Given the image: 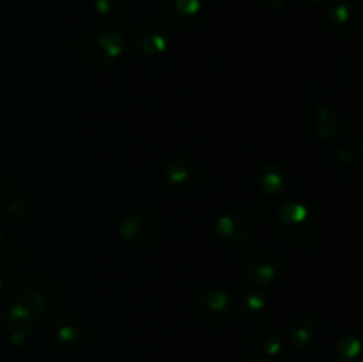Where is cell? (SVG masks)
Here are the masks:
<instances>
[{"label":"cell","mask_w":363,"mask_h":362,"mask_svg":"<svg viewBox=\"0 0 363 362\" xmlns=\"http://www.w3.org/2000/svg\"><path fill=\"white\" fill-rule=\"evenodd\" d=\"M277 231L291 247L311 248L319 236L318 215L305 201H286L277 209Z\"/></svg>","instance_id":"6da1fadb"},{"label":"cell","mask_w":363,"mask_h":362,"mask_svg":"<svg viewBox=\"0 0 363 362\" xmlns=\"http://www.w3.org/2000/svg\"><path fill=\"white\" fill-rule=\"evenodd\" d=\"M126 38L116 27H99L85 31L77 39V53L85 64L105 67L121 59L126 50Z\"/></svg>","instance_id":"7a4b0ae2"},{"label":"cell","mask_w":363,"mask_h":362,"mask_svg":"<svg viewBox=\"0 0 363 362\" xmlns=\"http://www.w3.org/2000/svg\"><path fill=\"white\" fill-rule=\"evenodd\" d=\"M18 300L28 309L34 323H46L59 312L62 297L52 277L30 273L21 283Z\"/></svg>","instance_id":"3957f363"},{"label":"cell","mask_w":363,"mask_h":362,"mask_svg":"<svg viewBox=\"0 0 363 362\" xmlns=\"http://www.w3.org/2000/svg\"><path fill=\"white\" fill-rule=\"evenodd\" d=\"M241 270L255 287L272 286L280 273V261L275 251L262 241H252L241 256Z\"/></svg>","instance_id":"277c9868"},{"label":"cell","mask_w":363,"mask_h":362,"mask_svg":"<svg viewBox=\"0 0 363 362\" xmlns=\"http://www.w3.org/2000/svg\"><path fill=\"white\" fill-rule=\"evenodd\" d=\"M162 224L158 216L147 209H131L119 224V236L135 248L151 247L158 241Z\"/></svg>","instance_id":"5b68a950"},{"label":"cell","mask_w":363,"mask_h":362,"mask_svg":"<svg viewBox=\"0 0 363 362\" xmlns=\"http://www.w3.org/2000/svg\"><path fill=\"white\" fill-rule=\"evenodd\" d=\"M126 43L131 52L144 57H158L169 50L170 32L155 20H140L131 27Z\"/></svg>","instance_id":"8992f818"},{"label":"cell","mask_w":363,"mask_h":362,"mask_svg":"<svg viewBox=\"0 0 363 362\" xmlns=\"http://www.w3.org/2000/svg\"><path fill=\"white\" fill-rule=\"evenodd\" d=\"M194 312L199 322L209 327L223 325L233 316V297L225 290L209 287L201 291L195 298Z\"/></svg>","instance_id":"52a82bcc"},{"label":"cell","mask_w":363,"mask_h":362,"mask_svg":"<svg viewBox=\"0 0 363 362\" xmlns=\"http://www.w3.org/2000/svg\"><path fill=\"white\" fill-rule=\"evenodd\" d=\"M323 334H325L323 319L314 312H303L291 323L287 339L294 351L301 355H311L321 344Z\"/></svg>","instance_id":"ba28073f"},{"label":"cell","mask_w":363,"mask_h":362,"mask_svg":"<svg viewBox=\"0 0 363 362\" xmlns=\"http://www.w3.org/2000/svg\"><path fill=\"white\" fill-rule=\"evenodd\" d=\"M325 21L332 34L350 38L360 28V7L354 0H330L325 9Z\"/></svg>","instance_id":"9c48e42d"},{"label":"cell","mask_w":363,"mask_h":362,"mask_svg":"<svg viewBox=\"0 0 363 362\" xmlns=\"http://www.w3.org/2000/svg\"><path fill=\"white\" fill-rule=\"evenodd\" d=\"M165 185L172 194L186 195L197 187L199 165L190 155H177L170 160L163 170Z\"/></svg>","instance_id":"30bf717a"},{"label":"cell","mask_w":363,"mask_h":362,"mask_svg":"<svg viewBox=\"0 0 363 362\" xmlns=\"http://www.w3.org/2000/svg\"><path fill=\"white\" fill-rule=\"evenodd\" d=\"M250 234V224L240 212H225L216 219L215 236L227 248H240Z\"/></svg>","instance_id":"8fae6325"},{"label":"cell","mask_w":363,"mask_h":362,"mask_svg":"<svg viewBox=\"0 0 363 362\" xmlns=\"http://www.w3.org/2000/svg\"><path fill=\"white\" fill-rule=\"evenodd\" d=\"M269 305H272V300L266 291H262L261 287H250L233 297V314L245 322H250L264 314Z\"/></svg>","instance_id":"7c38bea8"},{"label":"cell","mask_w":363,"mask_h":362,"mask_svg":"<svg viewBox=\"0 0 363 362\" xmlns=\"http://www.w3.org/2000/svg\"><path fill=\"white\" fill-rule=\"evenodd\" d=\"M255 185H257L259 194H262L264 197L275 199L287 194L291 187V177L289 172L282 165L268 163V165H262L259 169L257 176H255Z\"/></svg>","instance_id":"4fadbf2b"},{"label":"cell","mask_w":363,"mask_h":362,"mask_svg":"<svg viewBox=\"0 0 363 362\" xmlns=\"http://www.w3.org/2000/svg\"><path fill=\"white\" fill-rule=\"evenodd\" d=\"M312 128L315 137L325 144H333L344 133V121L337 110L326 105H318L312 114Z\"/></svg>","instance_id":"5bb4252c"},{"label":"cell","mask_w":363,"mask_h":362,"mask_svg":"<svg viewBox=\"0 0 363 362\" xmlns=\"http://www.w3.org/2000/svg\"><path fill=\"white\" fill-rule=\"evenodd\" d=\"M87 337V327L80 319H64L59 322L52 330H50V343L57 348V350L69 351L80 346Z\"/></svg>","instance_id":"9a60e30c"},{"label":"cell","mask_w":363,"mask_h":362,"mask_svg":"<svg viewBox=\"0 0 363 362\" xmlns=\"http://www.w3.org/2000/svg\"><path fill=\"white\" fill-rule=\"evenodd\" d=\"M204 13L202 0H172L167 7V18L170 25L179 31H191L201 21Z\"/></svg>","instance_id":"2e32d148"},{"label":"cell","mask_w":363,"mask_h":362,"mask_svg":"<svg viewBox=\"0 0 363 362\" xmlns=\"http://www.w3.org/2000/svg\"><path fill=\"white\" fill-rule=\"evenodd\" d=\"M250 346L254 351L262 357H275L282 351V339L280 334L272 325H255L250 330Z\"/></svg>","instance_id":"e0dca14e"},{"label":"cell","mask_w":363,"mask_h":362,"mask_svg":"<svg viewBox=\"0 0 363 362\" xmlns=\"http://www.w3.org/2000/svg\"><path fill=\"white\" fill-rule=\"evenodd\" d=\"M32 323H34V319H32L30 312L18 298L0 307V327L7 334L14 332V330L30 329Z\"/></svg>","instance_id":"ac0fdd59"},{"label":"cell","mask_w":363,"mask_h":362,"mask_svg":"<svg viewBox=\"0 0 363 362\" xmlns=\"http://www.w3.org/2000/svg\"><path fill=\"white\" fill-rule=\"evenodd\" d=\"M333 362H362V341L354 334H346L333 348Z\"/></svg>","instance_id":"d6986e66"},{"label":"cell","mask_w":363,"mask_h":362,"mask_svg":"<svg viewBox=\"0 0 363 362\" xmlns=\"http://www.w3.org/2000/svg\"><path fill=\"white\" fill-rule=\"evenodd\" d=\"M94 11L110 25L123 23L128 16L126 0H94Z\"/></svg>","instance_id":"ffe728a7"},{"label":"cell","mask_w":363,"mask_h":362,"mask_svg":"<svg viewBox=\"0 0 363 362\" xmlns=\"http://www.w3.org/2000/svg\"><path fill=\"white\" fill-rule=\"evenodd\" d=\"M6 215L11 220H14V222H25L28 219V215H30V208H28L27 201H23L20 197H14L7 202Z\"/></svg>","instance_id":"44dd1931"},{"label":"cell","mask_w":363,"mask_h":362,"mask_svg":"<svg viewBox=\"0 0 363 362\" xmlns=\"http://www.w3.org/2000/svg\"><path fill=\"white\" fill-rule=\"evenodd\" d=\"M0 261H2V266H18L21 263V252L14 247H2Z\"/></svg>","instance_id":"7402d4cb"},{"label":"cell","mask_w":363,"mask_h":362,"mask_svg":"<svg viewBox=\"0 0 363 362\" xmlns=\"http://www.w3.org/2000/svg\"><path fill=\"white\" fill-rule=\"evenodd\" d=\"M9 286H11L9 273H7L6 266L0 265V300H2L7 293H9Z\"/></svg>","instance_id":"603a6c76"},{"label":"cell","mask_w":363,"mask_h":362,"mask_svg":"<svg viewBox=\"0 0 363 362\" xmlns=\"http://www.w3.org/2000/svg\"><path fill=\"white\" fill-rule=\"evenodd\" d=\"M266 4H268L272 9L275 11H284L287 9V7H291L294 4V0H264Z\"/></svg>","instance_id":"cb8c5ba5"},{"label":"cell","mask_w":363,"mask_h":362,"mask_svg":"<svg viewBox=\"0 0 363 362\" xmlns=\"http://www.w3.org/2000/svg\"><path fill=\"white\" fill-rule=\"evenodd\" d=\"M245 362H269L268 357H262V355H252Z\"/></svg>","instance_id":"d4e9b609"},{"label":"cell","mask_w":363,"mask_h":362,"mask_svg":"<svg viewBox=\"0 0 363 362\" xmlns=\"http://www.w3.org/2000/svg\"><path fill=\"white\" fill-rule=\"evenodd\" d=\"M4 194H6V183H4L2 176H0V199L4 197Z\"/></svg>","instance_id":"484cf974"},{"label":"cell","mask_w":363,"mask_h":362,"mask_svg":"<svg viewBox=\"0 0 363 362\" xmlns=\"http://www.w3.org/2000/svg\"><path fill=\"white\" fill-rule=\"evenodd\" d=\"M308 2H311V4H321V2H325V0H308Z\"/></svg>","instance_id":"4316f807"},{"label":"cell","mask_w":363,"mask_h":362,"mask_svg":"<svg viewBox=\"0 0 363 362\" xmlns=\"http://www.w3.org/2000/svg\"><path fill=\"white\" fill-rule=\"evenodd\" d=\"M2 238H4V234H2V229H0V248L4 247V245H2Z\"/></svg>","instance_id":"83f0119b"}]
</instances>
